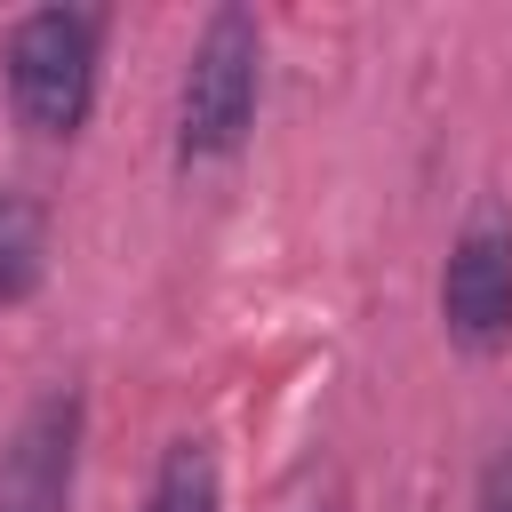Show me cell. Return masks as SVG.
Instances as JSON below:
<instances>
[{"mask_svg": "<svg viewBox=\"0 0 512 512\" xmlns=\"http://www.w3.org/2000/svg\"><path fill=\"white\" fill-rule=\"evenodd\" d=\"M256 80H264V40L248 8H216L184 56L176 88V168H216L248 144L256 120Z\"/></svg>", "mask_w": 512, "mask_h": 512, "instance_id": "cell-1", "label": "cell"}, {"mask_svg": "<svg viewBox=\"0 0 512 512\" xmlns=\"http://www.w3.org/2000/svg\"><path fill=\"white\" fill-rule=\"evenodd\" d=\"M96 16L88 8H32L8 24V104L32 136H72L96 104Z\"/></svg>", "mask_w": 512, "mask_h": 512, "instance_id": "cell-2", "label": "cell"}, {"mask_svg": "<svg viewBox=\"0 0 512 512\" xmlns=\"http://www.w3.org/2000/svg\"><path fill=\"white\" fill-rule=\"evenodd\" d=\"M440 328L456 352L488 360L512 344V208L480 200L440 264Z\"/></svg>", "mask_w": 512, "mask_h": 512, "instance_id": "cell-3", "label": "cell"}, {"mask_svg": "<svg viewBox=\"0 0 512 512\" xmlns=\"http://www.w3.org/2000/svg\"><path fill=\"white\" fill-rule=\"evenodd\" d=\"M80 480V392H40L0 448V512H72Z\"/></svg>", "mask_w": 512, "mask_h": 512, "instance_id": "cell-4", "label": "cell"}, {"mask_svg": "<svg viewBox=\"0 0 512 512\" xmlns=\"http://www.w3.org/2000/svg\"><path fill=\"white\" fill-rule=\"evenodd\" d=\"M48 280V216L24 184H0V304H24Z\"/></svg>", "mask_w": 512, "mask_h": 512, "instance_id": "cell-5", "label": "cell"}, {"mask_svg": "<svg viewBox=\"0 0 512 512\" xmlns=\"http://www.w3.org/2000/svg\"><path fill=\"white\" fill-rule=\"evenodd\" d=\"M144 512H224L216 448H208V440H168V456H160V472H152Z\"/></svg>", "mask_w": 512, "mask_h": 512, "instance_id": "cell-6", "label": "cell"}, {"mask_svg": "<svg viewBox=\"0 0 512 512\" xmlns=\"http://www.w3.org/2000/svg\"><path fill=\"white\" fill-rule=\"evenodd\" d=\"M472 512H512V440L480 464V488H472Z\"/></svg>", "mask_w": 512, "mask_h": 512, "instance_id": "cell-7", "label": "cell"}]
</instances>
